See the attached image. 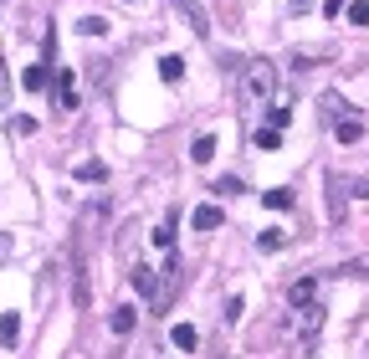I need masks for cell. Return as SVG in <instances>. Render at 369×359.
Instances as JSON below:
<instances>
[{
    "mask_svg": "<svg viewBox=\"0 0 369 359\" xmlns=\"http://www.w3.org/2000/svg\"><path fill=\"white\" fill-rule=\"evenodd\" d=\"M190 226H195V231H215V226H221V205H195Z\"/></svg>",
    "mask_w": 369,
    "mask_h": 359,
    "instance_id": "8",
    "label": "cell"
},
{
    "mask_svg": "<svg viewBox=\"0 0 369 359\" xmlns=\"http://www.w3.org/2000/svg\"><path fill=\"white\" fill-rule=\"evenodd\" d=\"M288 298H293V308H302V303H313V298H318V278H297V283L288 287Z\"/></svg>",
    "mask_w": 369,
    "mask_h": 359,
    "instance_id": "7",
    "label": "cell"
},
{
    "mask_svg": "<svg viewBox=\"0 0 369 359\" xmlns=\"http://www.w3.org/2000/svg\"><path fill=\"white\" fill-rule=\"evenodd\" d=\"M318 329H323V303L313 298V303H302V319H297V339H302V344H313V339H318Z\"/></svg>",
    "mask_w": 369,
    "mask_h": 359,
    "instance_id": "3",
    "label": "cell"
},
{
    "mask_svg": "<svg viewBox=\"0 0 369 359\" xmlns=\"http://www.w3.org/2000/svg\"><path fill=\"white\" fill-rule=\"evenodd\" d=\"M334 139H339V144H359V139H364V118L339 113V118H334Z\"/></svg>",
    "mask_w": 369,
    "mask_h": 359,
    "instance_id": "4",
    "label": "cell"
},
{
    "mask_svg": "<svg viewBox=\"0 0 369 359\" xmlns=\"http://www.w3.org/2000/svg\"><path fill=\"white\" fill-rule=\"evenodd\" d=\"M169 339H175V349H180V354H190L195 344H200V334H195L190 324H175V334H169Z\"/></svg>",
    "mask_w": 369,
    "mask_h": 359,
    "instance_id": "15",
    "label": "cell"
},
{
    "mask_svg": "<svg viewBox=\"0 0 369 359\" xmlns=\"http://www.w3.org/2000/svg\"><path fill=\"white\" fill-rule=\"evenodd\" d=\"M251 144H256L262 154H272V149H282V134H277V129H256V139H251Z\"/></svg>",
    "mask_w": 369,
    "mask_h": 359,
    "instance_id": "19",
    "label": "cell"
},
{
    "mask_svg": "<svg viewBox=\"0 0 369 359\" xmlns=\"http://www.w3.org/2000/svg\"><path fill=\"white\" fill-rule=\"evenodd\" d=\"M349 190H354V195H359V200H369V180H354Z\"/></svg>",
    "mask_w": 369,
    "mask_h": 359,
    "instance_id": "29",
    "label": "cell"
},
{
    "mask_svg": "<svg viewBox=\"0 0 369 359\" xmlns=\"http://www.w3.org/2000/svg\"><path fill=\"white\" fill-rule=\"evenodd\" d=\"M11 103V72H6V62H0V108Z\"/></svg>",
    "mask_w": 369,
    "mask_h": 359,
    "instance_id": "25",
    "label": "cell"
},
{
    "mask_svg": "<svg viewBox=\"0 0 369 359\" xmlns=\"http://www.w3.org/2000/svg\"><path fill=\"white\" fill-rule=\"evenodd\" d=\"M77 180L103 185V180H108V164H103V159H82V164H77Z\"/></svg>",
    "mask_w": 369,
    "mask_h": 359,
    "instance_id": "11",
    "label": "cell"
},
{
    "mask_svg": "<svg viewBox=\"0 0 369 359\" xmlns=\"http://www.w3.org/2000/svg\"><path fill=\"white\" fill-rule=\"evenodd\" d=\"M154 246H159V251H175V231L159 226V231H154Z\"/></svg>",
    "mask_w": 369,
    "mask_h": 359,
    "instance_id": "24",
    "label": "cell"
},
{
    "mask_svg": "<svg viewBox=\"0 0 369 359\" xmlns=\"http://www.w3.org/2000/svg\"><path fill=\"white\" fill-rule=\"evenodd\" d=\"M77 31H82V36H103V31H108V21H103V16H82V21H77Z\"/></svg>",
    "mask_w": 369,
    "mask_h": 359,
    "instance_id": "21",
    "label": "cell"
},
{
    "mask_svg": "<svg viewBox=\"0 0 369 359\" xmlns=\"http://www.w3.org/2000/svg\"><path fill=\"white\" fill-rule=\"evenodd\" d=\"M262 205H272V210H293V190H262Z\"/></svg>",
    "mask_w": 369,
    "mask_h": 359,
    "instance_id": "16",
    "label": "cell"
},
{
    "mask_svg": "<svg viewBox=\"0 0 369 359\" xmlns=\"http://www.w3.org/2000/svg\"><path fill=\"white\" fill-rule=\"evenodd\" d=\"M190 159H195V164H210V159H215V139H210V134H200V139L190 144Z\"/></svg>",
    "mask_w": 369,
    "mask_h": 359,
    "instance_id": "13",
    "label": "cell"
},
{
    "mask_svg": "<svg viewBox=\"0 0 369 359\" xmlns=\"http://www.w3.org/2000/svg\"><path fill=\"white\" fill-rule=\"evenodd\" d=\"M242 190H246V185L236 180V175H226V180H215V195H242Z\"/></svg>",
    "mask_w": 369,
    "mask_h": 359,
    "instance_id": "22",
    "label": "cell"
},
{
    "mask_svg": "<svg viewBox=\"0 0 369 359\" xmlns=\"http://www.w3.org/2000/svg\"><path fill=\"white\" fill-rule=\"evenodd\" d=\"M339 278H354V283H364V278H369V251H364V257H349V262L339 267Z\"/></svg>",
    "mask_w": 369,
    "mask_h": 359,
    "instance_id": "14",
    "label": "cell"
},
{
    "mask_svg": "<svg viewBox=\"0 0 369 359\" xmlns=\"http://www.w3.org/2000/svg\"><path fill=\"white\" fill-rule=\"evenodd\" d=\"M318 6V0H293V11H313Z\"/></svg>",
    "mask_w": 369,
    "mask_h": 359,
    "instance_id": "30",
    "label": "cell"
},
{
    "mask_svg": "<svg viewBox=\"0 0 369 359\" xmlns=\"http://www.w3.org/2000/svg\"><path fill=\"white\" fill-rule=\"evenodd\" d=\"M329 221H344V180L329 175Z\"/></svg>",
    "mask_w": 369,
    "mask_h": 359,
    "instance_id": "10",
    "label": "cell"
},
{
    "mask_svg": "<svg viewBox=\"0 0 369 359\" xmlns=\"http://www.w3.org/2000/svg\"><path fill=\"white\" fill-rule=\"evenodd\" d=\"M159 77H164V82H180V77H185V62H180V57H159Z\"/></svg>",
    "mask_w": 369,
    "mask_h": 359,
    "instance_id": "18",
    "label": "cell"
},
{
    "mask_svg": "<svg viewBox=\"0 0 369 359\" xmlns=\"http://www.w3.org/2000/svg\"><path fill=\"white\" fill-rule=\"evenodd\" d=\"M11 134H21V139H26V134H36V118H26V113H21V118H11Z\"/></svg>",
    "mask_w": 369,
    "mask_h": 359,
    "instance_id": "23",
    "label": "cell"
},
{
    "mask_svg": "<svg viewBox=\"0 0 369 359\" xmlns=\"http://www.w3.org/2000/svg\"><path fill=\"white\" fill-rule=\"evenodd\" d=\"M128 283L139 287V298H149V303H154V287H159V272L149 267V262H128Z\"/></svg>",
    "mask_w": 369,
    "mask_h": 359,
    "instance_id": "2",
    "label": "cell"
},
{
    "mask_svg": "<svg viewBox=\"0 0 369 359\" xmlns=\"http://www.w3.org/2000/svg\"><path fill=\"white\" fill-rule=\"evenodd\" d=\"M134 324H139V313L128 308V303H123V308H113V313H108V329H113L118 339H128V334H134Z\"/></svg>",
    "mask_w": 369,
    "mask_h": 359,
    "instance_id": "6",
    "label": "cell"
},
{
    "mask_svg": "<svg viewBox=\"0 0 369 359\" xmlns=\"http://www.w3.org/2000/svg\"><path fill=\"white\" fill-rule=\"evenodd\" d=\"M323 113H329V123H334V118L344 113V108H339V93H329V98H323Z\"/></svg>",
    "mask_w": 369,
    "mask_h": 359,
    "instance_id": "28",
    "label": "cell"
},
{
    "mask_svg": "<svg viewBox=\"0 0 369 359\" xmlns=\"http://www.w3.org/2000/svg\"><path fill=\"white\" fill-rule=\"evenodd\" d=\"M6 257H11V241H6V237H0V262H6Z\"/></svg>",
    "mask_w": 369,
    "mask_h": 359,
    "instance_id": "31",
    "label": "cell"
},
{
    "mask_svg": "<svg viewBox=\"0 0 369 359\" xmlns=\"http://www.w3.org/2000/svg\"><path fill=\"white\" fill-rule=\"evenodd\" d=\"M288 123H293V108H288V103H272V113H267V129H288Z\"/></svg>",
    "mask_w": 369,
    "mask_h": 359,
    "instance_id": "17",
    "label": "cell"
},
{
    "mask_svg": "<svg viewBox=\"0 0 369 359\" xmlns=\"http://www.w3.org/2000/svg\"><path fill=\"white\" fill-rule=\"evenodd\" d=\"M282 241H288V237H282V231H262V251H277Z\"/></svg>",
    "mask_w": 369,
    "mask_h": 359,
    "instance_id": "26",
    "label": "cell"
},
{
    "mask_svg": "<svg viewBox=\"0 0 369 359\" xmlns=\"http://www.w3.org/2000/svg\"><path fill=\"white\" fill-rule=\"evenodd\" d=\"M47 82H52V72H47V67H26V72H21V88H26V93H41Z\"/></svg>",
    "mask_w": 369,
    "mask_h": 359,
    "instance_id": "12",
    "label": "cell"
},
{
    "mask_svg": "<svg viewBox=\"0 0 369 359\" xmlns=\"http://www.w3.org/2000/svg\"><path fill=\"white\" fill-rule=\"evenodd\" d=\"M277 93V67L272 62H246L242 67V103L246 108H267Z\"/></svg>",
    "mask_w": 369,
    "mask_h": 359,
    "instance_id": "1",
    "label": "cell"
},
{
    "mask_svg": "<svg viewBox=\"0 0 369 359\" xmlns=\"http://www.w3.org/2000/svg\"><path fill=\"white\" fill-rule=\"evenodd\" d=\"M0 344H6V349L21 344V319H16V313H0Z\"/></svg>",
    "mask_w": 369,
    "mask_h": 359,
    "instance_id": "9",
    "label": "cell"
},
{
    "mask_svg": "<svg viewBox=\"0 0 369 359\" xmlns=\"http://www.w3.org/2000/svg\"><path fill=\"white\" fill-rule=\"evenodd\" d=\"M169 6H175V11L190 21V31H195V36H210V21H205V11L195 6V0H169Z\"/></svg>",
    "mask_w": 369,
    "mask_h": 359,
    "instance_id": "5",
    "label": "cell"
},
{
    "mask_svg": "<svg viewBox=\"0 0 369 359\" xmlns=\"http://www.w3.org/2000/svg\"><path fill=\"white\" fill-rule=\"evenodd\" d=\"M344 6H349V0H323V16L339 21V16H344Z\"/></svg>",
    "mask_w": 369,
    "mask_h": 359,
    "instance_id": "27",
    "label": "cell"
},
{
    "mask_svg": "<svg viewBox=\"0 0 369 359\" xmlns=\"http://www.w3.org/2000/svg\"><path fill=\"white\" fill-rule=\"evenodd\" d=\"M344 11H349V26H369V0H349Z\"/></svg>",
    "mask_w": 369,
    "mask_h": 359,
    "instance_id": "20",
    "label": "cell"
}]
</instances>
